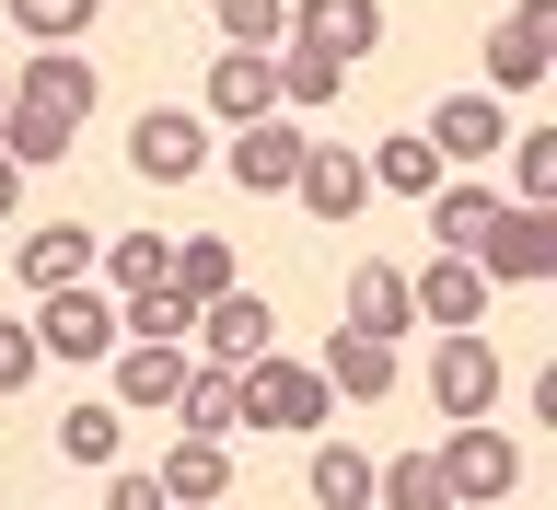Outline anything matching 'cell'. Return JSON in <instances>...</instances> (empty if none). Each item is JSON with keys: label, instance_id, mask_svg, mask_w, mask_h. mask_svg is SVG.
I'll use <instances>...</instances> for the list:
<instances>
[{"label": "cell", "instance_id": "6da1fadb", "mask_svg": "<svg viewBox=\"0 0 557 510\" xmlns=\"http://www.w3.org/2000/svg\"><path fill=\"white\" fill-rule=\"evenodd\" d=\"M233 395H244V430H290V441H313V430L337 418L325 372H313V360H290V348H268V360H244V372H233Z\"/></svg>", "mask_w": 557, "mask_h": 510}, {"label": "cell", "instance_id": "7a4b0ae2", "mask_svg": "<svg viewBox=\"0 0 557 510\" xmlns=\"http://www.w3.org/2000/svg\"><path fill=\"white\" fill-rule=\"evenodd\" d=\"M35 348H47V360H82V372H94V360H116V348H128V325H116V290H104V278H82V290H47V302H35Z\"/></svg>", "mask_w": 557, "mask_h": 510}, {"label": "cell", "instance_id": "3957f363", "mask_svg": "<svg viewBox=\"0 0 557 510\" xmlns=\"http://www.w3.org/2000/svg\"><path fill=\"white\" fill-rule=\"evenodd\" d=\"M430 464H442V499L453 510H487V499H511V487H522V441H499L487 418H465Z\"/></svg>", "mask_w": 557, "mask_h": 510}, {"label": "cell", "instance_id": "277c9868", "mask_svg": "<svg viewBox=\"0 0 557 510\" xmlns=\"http://www.w3.org/2000/svg\"><path fill=\"white\" fill-rule=\"evenodd\" d=\"M465 268H476L487 290H534V278H557V209H499Z\"/></svg>", "mask_w": 557, "mask_h": 510}, {"label": "cell", "instance_id": "5b68a950", "mask_svg": "<svg viewBox=\"0 0 557 510\" xmlns=\"http://www.w3.org/2000/svg\"><path fill=\"white\" fill-rule=\"evenodd\" d=\"M221 151H209V116H186V104H151L128 128V174L139 186H186V174H209Z\"/></svg>", "mask_w": 557, "mask_h": 510}, {"label": "cell", "instance_id": "8992f818", "mask_svg": "<svg viewBox=\"0 0 557 510\" xmlns=\"http://www.w3.org/2000/svg\"><path fill=\"white\" fill-rule=\"evenodd\" d=\"M302 151H313V139L290 128V104H278V116H256V128H233V151H221V174H233L244 198H290V174H302Z\"/></svg>", "mask_w": 557, "mask_h": 510}, {"label": "cell", "instance_id": "52a82bcc", "mask_svg": "<svg viewBox=\"0 0 557 510\" xmlns=\"http://www.w3.org/2000/svg\"><path fill=\"white\" fill-rule=\"evenodd\" d=\"M499 383H511V372H499V348H487V337H442V348H430V407H442L453 430L499 407Z\"/></svg>", "mask_w": 557, "mask_h": 510}, {"label": "cell", "instance_id": "ba28073f", "mask_svg": "<svg viewBox=\"0 0 557 510\" xmlns=\"http://www.w3.org/2000/svg\"><path fill=\"white\" fill-rule=\"evenodd\" d=\"M198 360H221V372H244V360H268L278 348V313L256 302V290H221V302H198Z\"/></svg>", "mask_w": 557, "mask_h": 510}, {"label": "cell", "instance_id": "9c48e42d", "mask_svg": "<svg viewBox=\"0 0 557 510\" xmlns=\"http://www.w3.org/2000/svg\"><path fill=\"white\" fill-rule=\"evenodd\" d=\"M418 139L442 151V174H453V163H499V139H511V116H499V94H442Z\"/></svg>", "mask_w": 557, "mask_h": 510}, {"label": "cell", "instance_id": "30bf717a", "mask_svg": "<svg viewBox=\"0 0 557 510\" xmlns=\"http://www.w3.org/2000/svg\"><path fill=\"white\" fill-rule=\"evenodd\" d=\"M94 82H104V70L82 59V47H35V59L12 70V104H47V116L82 128V116H94Z\"/></svg>", "mask_w": 557, "mask_h": 510}, {"label": "cell", "instance_id": "8fae6325", "mask_svg": "<svg viewBox=\"0 0 557 510\" xmlns=\"http://www.w3.org/2000/svg\"><path fill=\"white\" fill-rule=\"evenodd\" d=\"M290 35L325 47L337 70H360V59L383 47V0H290Z\"/></svg>", "mask_w": 557, "mask_h": 510}, {"label": "cell", "instance_id": "7c38bea8", "mask_svg": "<svg viewBox=\"0 0 557 510\" xmlns=\"http://www.w3.org/2000/svg\"><path fill=\"white\" fill-rule=\"evenodd\" d=\"M407 302H418V325H442V337H476V325H487V278L465 268V256H430V268L407 278Z\"/></svg>", "mask_w": 557, "mask_h": 510}, {"label": "cell", "instance_id": "4fadbf2b", "mask_svg": "<svg viewBox=\"0 0 557 510\" xmlns=\"http://www.w3.org/2000/svg\"><path fill=\"white\" fill-rule=\"evenodd\" d=\"M348 325H360L372 348H407V337H418L407 268H383V256H360V268H348Z\"/></svg>", "mask_w": 557, "mask_h": 510}, {"label": "cell", "instance_id": "5bb4252c", "mask_svg": "<svg viewBox=\"0 0 557 510\" xmlns=\"http://www.w3.org/2000/svg\"><path fill=\"white\" fill-rule=\"evenodd\" d=\"M290 198H302L313 221H360V198H372V163H360V151H337V139H313L302 174H290Z\"/></svg>", "mask_w": 557, "mask_h": 510}, {"label": "cell", "instance_id": "9a60e30c", "mask_svg": "<svg viewBox=\"0 0 557 510\" xmlns=\"http://www.w3.org/2000/svg\"><path fill=\"white\" fill-rule=\"evenodd\" d=\"M313 372H325V395H337V407H383V395H395V348H372L360 325H337Z\"/></svg>", "mask_w": 557, "mask_h": 510}, {"label": "cell", "instance_id": "2e32d148", "mask_svg": "<svg viewBox=\"0 0 557 510\" xmlns=\"http://www.w3.org/2000/svg\"><path fill=\"white\" fill-rule=\"evenodd\" d=\"M209 116H233V128L278 116V59H256V47H221V59H209Z\"/></svg>", "mask_w": 557, "mask_h": 510}, {"label": "cell", "instance_id": "e0dca14e", "mask_svg": "<svg viewBox=\"0 0 557 510\" xmlns=\"http://www.w3.org/2000/svg\"><path fill=\"white\" fill-rule=\"evenodd\" d=\"M12 268H24L35 302H47V290H82V278H94V233H70V221H35Z\"/></svg>", "mask_w": 557, "mask_h": 510}, {"label": "cell", "instance_id": "ac0fdd59", "mask_svg": "<svg viewBox=\"0 0 557 510\" xmlns=\"http://www.w3.org/2000/svg\"><path fill=\"white\" fill-rule=\"evenodd\" d=\"M418 209H430V244H442V256H476V244H487V221H499V209H511V198H499V186H476V174H465V186H430V198H418Z\"/></svg>", "mask_w": 557, "mask_h": 510}, {"label": "cell", "instance_id": "d6986e66", "mask_svg": "<svg viewBox=\"0 0 557 510\" xmlns=\"http://www.w3.org/2000/svg\"><path fill=\"white\" fill-rule=\"evenodd\" d=\"M174 407H186V441H233V430H244V395H233V372H221V360H186Z\"/></svg>", "mask_w": 557, "mask_h": 510}, {"label": "cell", "instance_id": "ffe728a7", "mask_svg": "<svg viewBox=\"0 0 557 510\" xmlns=\"http://www.w3.org/2000/svg\"><path fill=\"white\" fill-rule=\"evenodd\" d=\"M163 268H174V233H116L94 256V278L116 290V302H139V290H163Z\"/></svg>", "mask_w": 557, "mask_h": 510}, {"label": "cell", "instance_id": "44dd1931", "mask_svg": "<svg viewBox=\"0 0 557 510\" xmlns=\"http://www.w3.org/2000/svg\"><path fill=\"white\" fill-rule=\"evenodd\" d=\"M546 70H557V47H546V35H522V24H487V94H499V104H511V94H534Z\"/></svg>", "mask_w": 557, "mask_h": 510}, {"label": "cell", "instance_id": "7402d4cb", "mask_svg": "<svg viewBox=\"0 0 557 510\" xmlns=\"http://www.w3.org/2000/svg\"><path fill=\"white\" fill-rule=\"evenodd\" d=\"M360 163H372V186H383V198H430V186H442V151H430V139H418V128L372 139Z\"/></svg>", "mask_w": 557, "mask_h": 510}, {"label": "cell", "instance_id": "603a6c76", "mask_svg": "<svg viewBox=\"0 0 557 510\" xmlns=\"http://www.w3.org/2000/svg\"><path fill=\"white\" fill-rule=\"evenodd\" d=\"M151 487H163V510L174 499H221V487H233V441H174Z\"/></svg>", "mask_w": 557, "mask_h": 510}, {"label": "cell", "instance_id": "cb8c5ba5", "mask_svg": "<svg viewBox=\"0 0 557 510\" xmlns=\"http://www.w3.org/2000/svg\"><path fill=\"white\" fill-rule=\"evenodd\" d=\"M186 360H198V348H116V407H174Z\"/></svg>", "mask_w": 557, "mask_h": 510}, {"label": "cell", "instance_id": "d4e9b609", "mask_svg": "<svg viewBox=\"0 0 557 510\" xmlns=\"http://www.w3.org/2000/svg\"><path fill=\"white\" fill-rule=\"evenodd\" d=\"M163 290H186V302L244 290V278H233V244H221V233H186V244H174V268H163Z\"/></svg>", "mask_w": 557, "mask_h": 510}, {"label": "cell", "instance_id": "484cf974", "mask_svg": "<svg viewBox=\"0 0 557 510\" xmlns=\"http://www.w3.org/2000/svg\"><path fill=\"white\" fill-rule=\"evenodd\" d=\"M313 510H372V452L360 441H313Z\"/></svg>", "mask_w": 557, "mask_h": 510}, {"label": "cell", "instance_id": "4316f807", "mask_svg": "<svg viewBox=\"0 0 557 510\" xmlns=\"http://www.w3.org/2000/svg\"><path fill=\"white\" fill-rule=\"evenodd\" d=\"M116 325H128V348H186L198 337V302L186 290H139V302H116Z\"/></svg>", "mask_w": 557, "mask_h": 510}, {"label": "cell", "instance_id": "83f0119b", "mask_svg": "<svg viewBox=\"0 0 557 510\" xmlns=\"http://www.w3.org/2000/svg\"><path fill=\"white\" fill-rule=\"evenodd\" d=\"M372 499H383V510H453L430 452H383V464H372Z\"/></svg>", "mask_w": 557, "mask_h": 510}, {"label": "cell", "instance_id": "f1b7e54d", "mask_svg": "<svg viewBox=\"0 0 557 510\" xmlns=\"http://www.w3.org/2000/svg\"><path fill=\"white\" fill-rule=\"evenodd\" d=\"M499 151H511V186H522L511 209H557V128H511Z\"/></svg>", "mask_w": 557, "mask_h": 510}, {"label": "cell", "instance_id": "f546056e", "mask_svg": "<svg viewBox=\"0 0 557 510\" xmlns=\"http://www.w3.org/2000/svg\"><path fill=\"white\" fill-rule=\"evenodd\" d=\"M70 151V116H47V104H0V163H59Z\"/></svg>", "mask_w": 557, "mask_h": 510}, {"label": "cell", "instance_id": "4dcf8cb0", "mask_svg": "<svg viewBox=\"0 0 557 510\" xmlns=\"http://www.w3.org/2000/svg\"><path fill=\"white\" fill-rule=\"evenodd\" d=\"M337 94H348V70L325 59V47L290 35V47H278V104H337Z\"/></svg>", "mask_w": 557, "mask_h": 510}, {"label": "cell", "instance_id": "1f68e13d", "mask_svg": "<svg viewBox=\"0 0 557 510\" xmlns=\"http://www.w3.org/2000/svg\"><path fill=\"white\" fill-rule=\"evenodd\" d=\"M221 47L278 59V47H290V0H221Z\"/></svg>", "mask_w": 557, "mask_h": 510}, {"label": "cell", "instance_id": "d6a6232c", "mask_svg": "<svg viewBox=\"0 0 557 510\" xmlns=\"http://www.w3.org/2000/svg\"><path fill=\"white\" fill-rule=\"evenodd\" d=\"M116 418H128V407H70L59 418V452H70V464H116Z\"/></svg>", "mask_w": 557, "mask_h": 510}, {"label": "cell", "instance_id": "836d02e7", "mask_svg": "<svg viewBox=\"0 0 557 510\" xmlns=\"http://www.w3.org/2000/svg\"><path fill=\"white\" fill-rule=\"evenodd\" d=\"M12 24H24L35 47H70V35L94 24V0H12Z\"/></svg>", "mask_w": 557, "mask_h": 510}, {"label": "cell", "instance_id": "e575fe53", "mask_svg": "<svg viewBox=\"0 0 557 510\" xmlns=\"http://www.w3.org/2000/svg\"><path fill=\"white\" fill-rule=\"evenodd\" d=\"M35 372H47V348H35V325H12V313H0V395H24Z\"/></svg>", "mask_w": 557, "mask_h": 510}, {"label": "cell", "instance_id": "d590c367", "mask_svg": "<svg viewBox=\"0 0 557 510\" xmlns=\"http://www.w3.org/2000/svg\"><path fill=\"white\" fill-rule=\"evenodd\" d=\"M104 510H163V487H151V476H139V464H128V476L104 487Z\"/></svg>", "mask_w": 557, "mask_h": 510}, {"label": "cell", "instance_id": "8d00e7d4", "mask_svg": "<svg viewBox=\"0 0 557 510\" xmlns=\"http://www.w3.org/2000/svg\"><path fill=\"white\" fill-rule=\"evenodd\" d=\"M12 209H24V163H0V221H12Z\"/></svg>", "mask_w": 557, "mask_h": 510}, {"label": "cell", "instance_id": "74e56055", "mask_svg": "<svg viewBox=\"0 0 557 510\" xmlns=\"http://www.w3.org/2000/svg\"><path fill=\"white\" fill-rule=\"evenodd\" d=\"M174 510H221V499H174Z\"/></svg>", "mask_w": 557, "mask_h": 510}, {"label": "cell", "instance_id": "f35d334b", "mask_svg": "<svg viewBox=\"0 0 557 510\" xmlns=\"http://www.w3.org/2000/svg\"><path fill=\"white\" fill-rule=\"evenodd\" d=\"M0 104H12V70H0Z\"/></svg>", "mask_w": 557, "mask_h": 510}]
</instances>
